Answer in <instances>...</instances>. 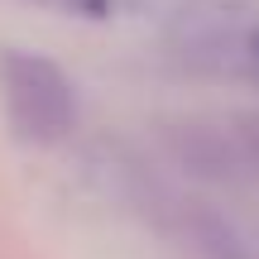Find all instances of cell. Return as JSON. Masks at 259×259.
Segmentation results:
<instances>
[{"label": "cell", "instance_id": "cell-1", "mask_svg": "<svg viewBox=\"0 0 259 259\" xmlns=\"http://www.w3.org/2000/svg\"><path fill=\"white\" fill-rule=\"evenodd\" d=\"M0 106L24 144H63L82 120L72 77L34 48H0Z\"/></svg>", "mask_w": 259, "mask_h": 259}, {"label": "cell", "instance_id": "cell-2", "mask_svg": "<svg viewBox=\"0 0 259 259\" xmlns=\"http://www.w3.org/2000/svg\"><path fill=\"white\" fill-rule=\"evenodd\" d=\"M254 24V0H178L163 29V48L187 72L240 77L245 38Z\"/></svg>", "mask_w": 259, "mask_h": 259}, {"label": "cell", "instance_id": "cell-3", "mask_svg": "<svg viewBox=\"0 0 259 259\" xmlns=\"http://www.w3.org/2000/svg\"><path fill=\"white\" fill-rule=\"evenodd\" d=\"M192 245L202 250V259H250V250L235 240L231 226L216 221V216H206V211L192 216Z\"/></svg>", "mask_w": 259, "mask_h": 259}, {"label": "cell", "instance_id": "cell-4", "mask_svg": "<svg viewBox=\"0 0 259 259\" xmlns=\"http://www.w3.org/2000/svg\"><path fill=\"white\" fill-rule=\"evenodd\" d=\"M240 77H250V82H259V24L250 29V38H245V58H240Z\"/></svg>", "mask_w": 259, "mask_h": 259}]
</instances>
